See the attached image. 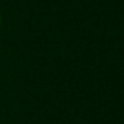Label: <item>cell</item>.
<instances>
[{"mask_svg":"<svg viewBox=\"0 0 124 124\" xmlns=\"http://www.w3.org/2000/svg\"><path fill=\"white\" fill-rule=\"evenodd\" d=\"M0 23H1V16H0Z\"/></svg>","mask_w":124,"mask_h":124,"instance_id":"6da1fadb","label":"cell"}]
</instances>
